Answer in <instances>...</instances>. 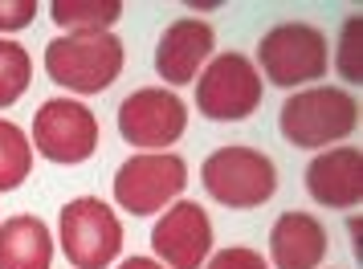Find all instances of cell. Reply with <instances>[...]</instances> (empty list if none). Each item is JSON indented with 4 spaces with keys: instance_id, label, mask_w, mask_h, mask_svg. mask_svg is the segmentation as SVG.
Masks as SVG:
<instances>
[{
    "instance_id": "9",
    "label": "cell",
    "mask_w": 363,
    "mask_h": 269,
    "mask_svg": "<svg viewBox=\"0 0 363 269\" xmlns=\"http://www.w3.org/2000/svg\"><path fill=\"white\" fill-rule=\"evenodd\" d=\"M188 127V106L176 90H160V86H143L118 102V134L131 147H151L164 151Z\"/></svg>"
},
{
    "instance_id": "14",
    "label": "cell",
    "mask_w": 363,
    "mask_h": 269,
    "mask_svg": "<svg viewBox=\"0 0 363 269\" xmlns=\"http://www.w3.org/2000/svg\"><path fill=\"white\" fill-rule=\"evenodd\" d=\"M53 236L41 217H9L0 224V269H50Z\"/></svg>"
},
{
    "instance_id": "20",
    "label": "cell",
    "mask_w": 363,
    "mask_h": 269,
    "mask_svg": "<svg viewBox=\"0 0 363 269\" xmlns=\"http://www.w3.org/2000/svg\"><path fill=\"white\" fill-rule=\"evenodd\" d=\"M37 17V0H0V33H13L33 25Z\"/></svg>"
},
{
    "instance_id": "21",
    "label": "cell",
    "mask_w": 363,
    "mask_h": 269,
    "mask_svg": "<svg viewBox=\"0 0 363 269\" xmlns=\"http://www.w3.org/2000/svg\"><path fill=\"white\" fill-rule=\"evenodd\" d=\"M118 269H164L160 261H151V257H131V261H123Z\"/></svg>"
},
{
    "instance_id": "3",
    "label": "cell",
    "mask_w": 363,
    "mask_h": 269,
    "mask_svg": "<svg viewBox=\"0 0 363 269\" xmlns=\"http://www.w3.org/2000/svg\"><path fill=\"white\" fill-rule=\"evenodd\" d=\"M200 184H204V192L216 204H225V208H262L278 192V168L257 147L229 143V147H216L204 159Z\"/></svg>"
},
{
    "instance_id": "7",
    "label": "cell",
    "mask_w": 363,
    "mask_h": 269,
    "mask_svg": "<svg viewBox=\"0 0 363 269\" xmlns=\"http://www.w3.org/2000/svg\"><path fill=\"white\" fill-rule=\"evenodd\" d=\"M188 184V164L172 151H143L131 155L115 171V200L131 217L164 212Z\"/></svg>"
},
{
    "instance_id": "16",
    "label": "cell",
    "mask_w": 363,
    "mask_h": 269,
    "mask_svg": "<svg viewBox=\"0 0 363 269\" xmlns=\"http://www.w3.org/2000/svg\"><path fill=\"white\" fill-rule=\"evenodd\" d=\"M33 171V147L29 134L21 131L17 122L0 118V192H13L29 180Z\"/></svg>"
},
{
    "instance_id": "8",
    "label": "cell",
    "mask_w": 363,
    "mask_h": 269,
    "mask_svg": "<svg viewBox=\"0 0 363 269\" xmlns=\"http://www.w3.org/2000/svg\"><path fill=\"white\" fill-rule=\"evenodd\" d=\"M37 155L50 164H86L99 151V118L74 98H50L33 115V143Z\"/></svg>"
},
{
    "instance_id": "18",
    "label": "cell",
    "mask_w": 363,
    "mask_h": 269,
    "mask_svg": "<svg viewBox=\"0 0 363 269\" xmlns=\"http://www.w3.org/2000/svg\"><path fill=\"white\" fill-rule=\"evenodd\" d=\"M359 13H351L343 21V33H339V53H335V62H339V74H343V82H359Z\"/></svg>"
},
{
    "instance_id": "19",
    "label": "cell",
    "mask_w": 363,
    "mask_h": 269,
    "mask_svg": "<svg viewBox=\"0 0 363 269\" xmlns=\"http://www.w3.org/2000/svg\"><path fill=\"white\" fill-rule=\"evenodd\" d=\"M204 269H269V261L257 249H249V245H229V249L216 253Z\"/></svg>"
},
{
    "instance_id": "11",
    "label": "cell",
    "mask_w": 363,
    "mask_h": 269,
    "mask_svg": "<svg viewBox=\"0 0 363 269\" xmlns=\"http://www.w3.org/2000/svg\"><path fill=\"white\" fill-rule=\"evenodd\" d=\"M216 33L208 21L200 17H180L164 29V37L155 41V74L172 86L196 82V74L204 62H213Z\"/></svg>"
},
{
    "instance_id": "13",
    "label": "cell",
    "mask_w": 363,
    "mask_h": 269,
    "mask_svg": "<svg viewBox=\"0 0 363 269\" xmlns=\"http://www.w3.org/2000/svg\"><path fill=\"white\" fill-rule=\"evenodd\" d=\"M330 241L323 220L311 212H281L269 229V261L274 269H318Z\"/></svg>"
},
{
    "instance_id": "2",
    "label": "cell",
    "mask_w": 363,
    "mask_h": 269,
    "mask_svg": "<svg viewBox=\"0 0 363 269\" xmlns=\"http://www.w3.org/2000/svg\"><path fill=\"white\" fill-rule=\"evenodd\" d=\"M123 57L115 33H66L45 45V74L74 94H102L123 74Z\"/></svg>"
},
{
    "instance_id": "10",
    "label": "cell",
    "mask_w": 363,
    "mask_h": 269,
    "mask_svg": "<svg viewBox=\"0 0 363 269\" xmlns=\"http://www.w3.org/2000/svg\"><path fill=\"white\" fill-rule=\"evenodd\" d=\"M151 249L164 269H200L213 253V220L196 200H176L151 229Z\"/></svg>"
},
{
    "instance_id": "15",
    "label": "cell",
    "mask_w": 363,
    "mask_h": 269,
    "mask_svg": "<svg viewBox=\"0 0 363 269\" xmlns=\"http://www.w3.org/2000/svg\"><path fill=\"white\" fill-rule=\"evenodd\" d=\"M50 17L69 33H106L123 17V4L118 0H53Z\"/></svg>"
},
{
    "instance_id": "4",
    "label": "cell",
    "mask_w": 363,
    "mask_h": 269,
    "mask_svg": "<svg viewBox=\"0 0 363 269\" xmlns=\"http://www.w3.org/2000/svg\"><path fill=\"white\" fill-rule=\"evenodd\" d=\"M257 62L265 74V82L294 90L302 82H318L330 66V41L327 33L311 25V21H281L257 45Z\"/></svg>"
},
{
    "instance_id": "6",
    "label": "cell",
    "mask_w": 363,
    "mask_h": 269,
    "mask_svg": "<svg viewBox=\"0 0 363 269\" xmlns=\"http://www.w3.org/2000/svg\"><path fill=\"white\" fill-rule=\"evenodd\" d=\"M262 74L245 53H216L196 78V110L213 122H241L262 106Z\"/></svg>"
},
{
    "instance_id": "12",
    "label": "cell",
    "mask_w": 363,
    "mask_h": 269,
    "mask_svg": "<svg viewBox=\"0 0 363 269\" xmlns=\"http://www.w3.org/2000/svg\"><path fill=\"white\" fill-rule=\"evenodd\" d=\"M306 192L323 208H355L363 196L359 147H330V151L314 155L306 168Z\"/></svg>"
},
{
    "instance_id": "1",
    "label": "cell",
    "mask_w": 363,
    "mask_h": 269,
    "mask_svg": "<svg viewBox=\"0 0 363 269\" xmlns=\"http://www.w3.org/2000/svg\"><path fill=\"white\" fill-rule=\"evenodd\" d=\"M359 127V102L347 86H311L281 102L278 131L290 147H327Z\"/></svg>"
},
{
    "instance_id": "5",
    "label": "cell",
    "mask_w": 363,
    "mask_h": 269,
    "mask_svg": "<svg viewBox=\"0 0 363 269\" xmlns=\"http://www.w3.org/2000/svg\"><path fill=\"white\" fill-rule=\"evenodd\" d=\"M57 236L74 269H106L123 249V220L99 196H78L62 208Z\"/></svg>"
},
{
    "instance_id": "17",
    "label": "cell",
    "mask_w": 363,
    "mask_h": 269,
    "mask_svg": "<svg viewBox=\"0 0 363 269\" xmlns=\"http://www.w3.org/2000/svg\"><path fill=\"white\" fill-rule=\"evenodd\" d=\"M29 82H33V57H29V50L0 37V110H9L13 102H21Z\"/></svg>"
}]
</instances>
